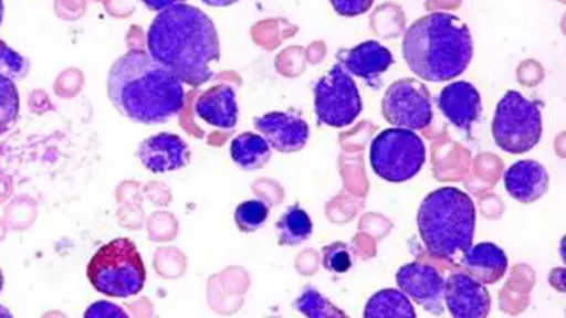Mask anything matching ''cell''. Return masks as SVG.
<instances>
[{"mask_svg": "<svg viewBox=\"0 0 566 318\" xmlns=\"http://www.w3.org/2000/svg\"><path fill=\"white\" fill-rule=\"evenodd\" d=\"M147 50L182 83L198 88L216 74L219 31L198 7L178 3L155 17L147 31Z\"/></svg>", "mask_w": 566, "mask_h": 318, "instance_id": "cell-1", "label": "cell"}, {"mask_svg": "<svg viewBox=\"0 0 566 318\" xmlns=\"http://www.w3.org/2000/svg\"><path fill=\"white\" fill-rule=\"evenodd\" d=\"M106 86L113 106L127 119L145 126L168 123L185 107L181 80L148 51L120 55L109 68Z\"/></svg>", "mask_w": 566, "mask_h": 318, "instance_id": "cell-2", "label": "cell"}, {"mask_svg": "<svg viewBox=\"0 0 566 318\" xmlns=\"http://www.w3.org/2000/svg\"><path fill=\"white\" fill-rule=\"evenodd\" d=\"M402 55L417 77L448 82L468 71L474 57V40L468 23L453 13H428L406 31Z\"/></svg>", "mask_w": 566, "mask_h": 318, "instance_id": "cell-3", "label": "cell"}, {"mask_svg": "<svg viewBox=\"0 0 566 318\" xmlns=\"http://www.w3.org/2000/svg\"><path fill=\"white\" fill-rule=\"evenodd\" d=\"M417 224L424 247L433 257L455 261L474 244V200L455 187H441L424 197Z\"/></svg>", "mask_w": 566, "mask_h": 318, "instance_id": "cell-4", "label": "cell"}, {"mask_svg": "<svg viewBox=\"0 0 566 318\" xmlns=\"http://www.w3.org/2000/svg\"><path fill=\"white\" fill-rule=\"evenodd\" d=\"M86 276L96 292L127 299L144 289L147 268L137 245L130 239L119 237L99 247L86 266Z\"/></svg>", "mask_w": 566, "mask_h": 318, "instance_id": "cell-5", "label": "cell"}, {"mask_svg": "<svg viewBox=\"0 0 566 318\" xmlns=\"http://www.w3.org/2000/svg\"><path fill=\"white\" fill-rule=\"evenodd\" d=\"M427 161V148L413 130H382L369 147V165L382 181L402 184L419 174Z\"/></svg>", "mask_w": 566, "mask_h": 318, "instance_id": "cell-6", "label": "cell"}, {"mask_svg": "<svg viewBox=\"0 0 566 318\" xmlns=\"http://www.w3.org/2000/svg\"><path fill=\"white\" fill-rule=\"evenodd\" d=\"M492 134L495 144L506 153H527L542 138L541 107L521 93H506L496 106Z\"/></svg>", "mask_w": 566, "mask_h": 318, "instance_id": "cell-7", "label": "cell"}, {"mask_svg": "<svg viewBox=\"0 0 566 318\" xmlns=\"http://www.w3.org/2000/svg\"><path fill=\"white\" fill-rule=\"evenodd\" d=\"M314 110L319 124L334 129L352 126L364 110L357 83L340 64L314 86Z\"/></svg>", "mask_w": 566, "mask_h": 318, "instance_id": "cell-8", "label": "cell"}, {"mask_svg": "<svg viewBox=\"0 0 566 318\" xmlns=\"http://www.w3.org/2000/svg\"><path fill=\"white\" fill-rule=\"evenodd\" d=\"M382 116L400 129L423 130L433 120V106L427 86L419 80L392 83L381 103Z\"/></svg>", "mask_w": 566, "mask_h": 318, "instance_id": "cell-9", "label": "cell"}, {"mask_svg": "<svg viewBox=\"0 0 566 318\" xmlns=\"http://www.w3.org/2000/svg\"><path fill=\"white\" fill-rule=\"evenodd\" d=\"M396 283L400 292L428 312H433L434 316L443 312L441 299H443L444 279L434 266L420 264V262L403 265L397 272Z\"/></svg>", "mask_w": 566, "mask_h": 318, "instance_id": "cell-10", "label": "cell"}, {"mask_svg": "<svg viewBox=\"0 0 566 318\" xmlns=\"http://www.w3.org/2000/svg\"><path fill=\"white\" fill-rule=\"evenodd\" d=\"M444 300L454 318H485L492 309V299L485 286L468 273H455L444 282Z\"/></svg>", "mask_w": 566, "mask_h": 318, "instance_id": "cell-11", "label": "cell"}, {"mask_svg": "<svg viewBox=\"0 0 566 318\" xmlns=\"http://www.w3.org/2000/svg\"><path fill=\"white\" fill-rule=\"evenodd\" d=\"M137 158L154 174H165L186 168L191 161L188 144L176 134H155L142 141Z\"/></svg>", "mask_w": 566, "mask_h": 318, "instance_id": "cell-12", "label": "cell"}, {"mask_svg": "<svg viewBox=\"0 0 566 318\" xmlns=\"http://www.w3.org/2000/svg\"><path fill=\"white\" fill-rule=\"evenodd\" d=\"M254 126L271 148L281 153H295L308 144L310 126L298 114L269 113L258 117Z\"/></svg>", "mask_w": 566, "mask_h": 318, "instance_id": "cell-13", "label": "cell"}, {"mask_svg": "<svg viewBox=\"0 0 566 318\" xmlns=\"http://www.w3.org/2000/svg\"><path fill=\"white\" fill-rule=\"evenodd\" d=\"M438 107L453 126L471 130L482 114L479 89L469 82H454L438 96Z\"/></svg>", "mask_w": 566, "mask_h": 318, "instance_id": "cell-14", "label": "cell"}, {"mask_svg": "<svg viewBox=\"0 0 566 318\" xmlns=\"http://www.w3.org/2000/svg\"><path fill=\"white\" fill-rule=\"evenodd\" d=\"M340 65L355 77L364 78L371 85L395 64V55L378 41H365L354 50L339 55Z\"/></svg>", "mask_w": 566, "mask_h": 318, "instance_id": "cell-15", "label": "cell"}, {"mask_svg": "<svg viewBox=\"0 0 566 318\" xmlns=\"http://www.w3.org/2000/svg\"><path fill=\"white\" fill-rule=\"evenodd\" d=\"M238 99L233 86L227 83L212 86L196 102V114L217 129L231 130L238 124Z\"/></svg>", "mask_w": 566, "mask_h": 318, "instance_id": "cell-16", "label": "cell"}, {"mask_svg": "<svg viewBox=\"0 0 566 318\" xmlns=\"http://www.w3.org/2000/svg\"><path fill=\"white\" fill-rule=\"evenodd\" d=\"M505 189L511 199L521 203L537 202L548 190V172L541 162L533 159L514 162L505 172Z\"/></svg>", "mask_w": 566, "mask_h": 318, "instance_id": "cell-17", "label": "cell"}, {"mask_svg": "<svg viewBox=\"0 0 566 318\" xmlns=\"http://www.w3.org/2000/svg\"><path fill=\"white\" fill-rule=\"evenodd\" d=\"M468 275L478 279L482 285H495L509 272L510 261L502 247L492 242L471 245L468 252L461 257Z\"/></svg>", "mask_w": 566, "mask_h": 318, "instance_id": "cell-18", "label": "cell"}, {"mask_svg": "<svg viewBox=\"0 0 566 318\" xmlns=\"http://www.w3.org/2000/svg\"><path fill=\"white\" fill-rule=\"evenodd\" d=\"M231 159L244 171H258L271 161V145L262 135L247 132L231 141Z\"/></svg>", "mask_w": 566, "mask_h": 318, "instance_id": "cell-19", "label": "cell"}, {"mask_svg": "<svg viewBox=\"0 0 566 318\" xmlns=\"http://www.w3.org/2000/svg\"><path fill=\"white\" fill-rule=\"evenodd\" d=\"M364 317L367 318H416L417 312L413 309L409 297L397 289H382V292L373 294L365 307Z\"/></svg>", "mask_w": 566, "mask_h": 318, "instance_id": "cell-20", "label": "cell"}, {"mask_svg": "<svg viewBox=\"0 0 566 318\" xmlns=\"http://www.w3.org/2000/svg\"><path fill=\"white\" fill-rule=\"evenodd\" d=\"M279 244L295 247L308 241L313 234V221L298 205L290 206L277 221Z\"/></svg>", "mask_w": 566, "mask_h": 318, "instance_id": "cell-21", "label": "cell"}, {"mask_svg": "<svg viewBox=\"0 0 566 318\" xmlns=\"http://www.w3.org/2000/svg\"><path fill=\"white\" fill-rule=\"evenodd\" d=\"M295 307L310 318H345L344 310L337 309L327 297L314 288H305L295 300Z\"/></svg>", "mask_w": 566, "mask_h": 318, "instance_id": "cell-22", "label": "cell"}, {"mask_svg": "<svg viewBox=\"0 0 566 318\" xmlns=\"http://www.w3.org/2000/svg\"><path fill=\"white\" fill-rule=\"evenodd\" d=\"M20 116V95L13 80L0 75V135L15 127Z\"/></svg>", "mask_w": 566, "mask_h": 318, "instance_id": "cell-23", "label": "cell"}, {"mask_svg": "<svg viewBox=\"0 0 566 318\" xmlns=\"http://www.w3.org/2000/svg\"><path fill=\"white\" fill-rule=\"evenodd\" d=\"M269 213H271V206L264 200H248L238 205L234 221H237L238 230L243 233H254L268 223Z\"/></svg>", "mask_w": 566, "mask_h": 318, "instance_id": "cell-24", "label": "cell"}, {"mask_svg": "<svg viewBox=\"0 0 566 318\" xmlns=\"http://www.w3.org/2000/svg\"><path fill=\"white\" fill-rule=\"evenodd\" d=\"M30 72V62L22 54L3 43L0 40V75L13 80V82H22Z\"/></svg>", "mask_w": 566, "mask_h": 318, "instance_id": "cell-25", "label": "cell"}, {"mask_svg": "<svg viewBox=\"0 0 566 318\" xmlns=\"http://www.w3.org/2000/svg\"><path fill=\"white\" fill-rule=\"evenodd\" d=\"M355 264V254L350 245L344 242H336V244L327 245L323 251V265L327 272L334 275H344Z\"/></svg>", "mask_w": 566, "mask_h": 318, "instance_id": "cell-26", "label": "cell"}, {"mask_svg": "<svg viewBox=\"0 0 566 318\" xmlns=\"http://www.w3.org/2000/svg\"><path fill=\"white\" fill-rule=\"evenodd\" d=\"M329 2L340 17H358L367 13L375 0H329Z\"/></svg>", "mask_w": 566, "mask_h": 318, "instance_id": "cell-27", "label": "cell"}, {"mask_svg": "<svg viewBox=\"0 0 566 318\" xmlns=\"http://www.w3.org/2000/svg\"><path fill=\"white\" fill-rule=\"evenodd\" d=\"M86 318H96V317H127V314L124 312L120 307L114 306L112 303H96L90 307L85 312Z\"/></svg>", "mask_w": 566, "mask_h": 318, "instance_id": "cell-28", "label": "cell"}, {"mask_svg": "<svg viewBox=\"0 0 566 318\" xmlns=\"http://www.w3.org/2000/svg\"><path fill=\"white\" fill-rule=\"evenodd\" d=\"M142 2L154 12H161V10L170 9V7L178 6V3H186V0H142Z\"/></svg>", "mask_w": 566, "mask_h": 318, "instance_id": "cell-29", "label": "cell"}, {"mask_svg": "<svg viewBox=\"0 0 566 318\" xmlns=\"http://www.w3.org/2000/svg\"><path fill=\"white\" fill-rule=\"evenodd\" d=\"M202 2L210 7H230L240 2V0H202Z\"/></svg>", "mask_w": 566, "mask_h": 318, "instance_id": "cell-30", "label": "cell"}, {"mask_svg": "<svg viewBox=\"0 0 566 318\" xmlns=\"http://www.w3.org/2000/svg\"><path fill=\"white\" fill-rule=\"evenodd\" d=\"M3 13H6V6H3V0H0V25H2Z\"/></svg>", "mask_w": 566, "mask_h": 318, "instance_id": "cell-31", "label": "cell"}, {"mask_svg": "<svg viewBox=\"0 0 566 318\" xmlns=\"http://www.w3.org/2000/svg\"><path fill=\"white\" fill-rule=\"evenodd\" d=\"M3 289V273L2 269H0V293H2Z\"/></svg>", "mask_w": 566, "mask_h": 318, "instance_id": "cell-32", "label": "cell"}]
</instances>
